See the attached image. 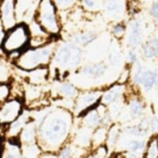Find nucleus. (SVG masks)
I'll list each match as a JSON object with an SVG mask.
<instances>
[{
	"label": "nucleus",
	"mask_w": 158,
	"mask_h": 158,
	"mask_svg": "<svg viewBox=\"0 0 158 158\" xmlns=\"http://www.w3.org/2000/svg\"><path fill=\"white\" fill-rule=\"evenodd\" d=\"M37 125V143L44 152L57 154L71 138L74 114L56 105L31 110Z\"/></svg>",
	"instance_id": "1"
},
{
	"label": "nucleus",
	"mask_w": 158,
	"mask_h": 158,
	"mask_svg": "<svg viewBox=\"0 0 158 158\" xmlns=\"http://www.w3.org/2000/svg\"><path fill=\"white\" fill-rule=\"evenodd\" d=\"M83 47L69 40L58 41L49 69L55 71L57 81L69 80L70 73L75 72L83 65Z\"/></svg>",
	"instance_id": "2"
},
{
	"label": "nucleus",
	"mask_w": 158,
	"mask_h": 158,
	"mask_svg": "<svg viewBox=\"0 0 158 158\" xmlns=\"http://www.w3.org/2000/svg\"><path fill=\"white\" fill-rule=\"evenodd\" d=\"M58 41L59 39H55L42 46L26 48L14 61V67L22 71L49 67Z\"/></svg>",
	"instance_id": "3"
},
{
	"label": "nucleus",
	"mask_w": 158,
	"mask_h": 158,
	"mask_svg": "<svg viewBox=\"0 0 158 158\" xmlns=\"http://www.w3.org/2000/svg\"><path fill=\"white\" fill-rule=\"evenodd\" d=\"M34 19L52 37L59 38L62 31V21L58 9L53 0H39Z\"/></svg>",
	"instance_id": "4"
},
{
	"label": "nucleus",
	"mask_w": 158,
	"mask_h": 158,
	"mask_svg": "<svg viewBox=\"0 0 158 158\" xmlns=\"http://www.w3.org/2000/svg\"><path fill=\"white\" fill-rule=\"evenodd\" d=\"M30 41L31 33L28 24L25 22H19L13 28L6 31L1 45V50L6 56L14 52L21 53L29 47Z\"/></svg>",
	"instance_id": "5"
},
{
	"label": "nucleus",
	"mask_w": 158,
	"mask_h": 158,
	"mask_svg": "<svg viewBox=\"0 0 158 158\" xmlns=\"http://www.w3.org/2000/svg\"><path fill=\"white\" fill-rule=\"evenodd\" d=\"M102 91L99 89H90L80 91L78 96L75 98L73 114L77 118H82L86 113L94 108H96L101 104Z\"/></svg>",
	"instance_id": "6"
},
{
	"label": "nucleus",
	"mask_w": 158,
	"mask_h": 158,
	"mask_svg": "<svg viewBox=\"0 0 158 158\" xmlns=\"http://www.w3.org/2000/svg\"><path fill=\"white\" fill-rule=\"evenodd\" d=\"M25 103L21 97H10L0 106V128L4 129L15 121L24 111Z\"/></svg>",
	"instance_id": "7"
},
{
	"label": "nucleus",
	"mask_w": 158,
	"mask_h": 158,
	"mask_svg": "<svg viewBox=\"0 0 158 158\" xmlns=\"http://www.w3.org/2000/svg\"><path fill=\"white\" fill-rule=\"evenodd\" d=\"M130 84H122L118 82H115L108 87L105 88L102 91L101 103L105 106H108L114 103L121 102L128 93V88Z\"/></svg>",
	"instance_id": "8"
},
{
	"label": "nucleus",
	"mask_w": 158,
	"mask_h": 158,
	"mask_svg": "<svg viewBox=\"0 0 158 158\" xmlns=\"http://www.w3.org/2000/svg\"><path fill=\"white\" fill-rule=\"evenodd\" d=\"M31 111L25 108L22 114L15 121H13L4 129H1L5 139H18L25 125L30 120H31Z\"/></svg>",
	"instance_id": "9"
},
{
	"label": "nucleus",
	"mask_w": 158,
	"mask_h": 158,
	"mask_svg": "<svg viewBox=\"0 0 158 158\" xmlns=\"http://www.w3.org/2000/svg\"><path fill=\"white\" fill-rule=\"evenodd\" d=\"M103 10L106 18L111 20L120 21L128 10L127 0H105Z\"/></svg>",
	"instance_id": "10"
},
{
	"label": "nucleus",
	"mask_w": 158,
	"mask_h": 158,
	"mask_svg": "<svg viewBox=\"0 0 158 158\" xmlns=\"http://www.w3.org/2000/svg\"><path fill=\"white\" fill-rule=\"evenodd\" d=\"M36 0H16V17L18 23H29L34 19V14L38 5Z\"/></svg>",
	"instance_id": "11"
},
{
	"label": "nucleus",
	"mask_w": 158,
	"mask_h": 158,
	"mask_svg": "<svg viewBox=\"0 0 158 158\" xmlns=\"http://www.w3.org/2000/svg\"><path fill=\"white\" fill-rule=\"evenodd\" d=\"M0 17L6 31L10 30L18 23L16 0H0Z\"/></svg>",
	"instance_id": "12"
},
{
	"label": "nucleus",
	"mask_w": 158,
	"mask_h": 158,
	"mask_svg": "<svg viewBox=\"0 0 158 158\" xmlns=\"http://www.w3.org/2000/svg\"><path fill=\"white\" fill-rule=\"evenodd\" d=\"M107 69V64L103 61L93 62L82 65L78 70L75 71V73L90 80H99L106 75Z\"/></svg>",
	"instance_id": "13"
},
{
	"label": "nucleus",
	"mask_w": 158,
	"mask_h": 158,
	"mask_svg": "<svg viewBox=\"0 0 158 158\" xmlns=\"http://www.w3.org/2000/svg\"><path fill=\"white\" fill-rule=\"evenodd\" d=\"M21 79L29 84L32 85H45L50 81V69L49 67L38 68L29 71L19 70Z\"/></svg>",
	"instance_id": "14"
},
{
	"label": "nucleus",
	"mask_w": 158,
	"mask_h": 158,
	"mask_svg": "<svg viewBox=\"0 0 158 158\" xmlns=\"http://www.w3.org/2000/svg\"><path fill=\"white\" fill-rule=\"evenodd\" d=\"M143 39L144 32L143 22L141 19H135L130 23V29L126 39L127 44L130 48L137 49L143 44Z\"/></svg>",
	"instance_id": "15"
},
{
	"label": "nucleus",
	"mask_w": 158,
	"mask_h": 158,
	"mask_svg": "<svg viewBox=\"0 0 158 158\" xmlns=\"http://www.w3.org/2000/svg\"><path fill=\"white\" fill-rule=\"evenodd\" d=\"M56 98L65 100H75L80 93L79 87L69 80L59 81L56 87Z\"/></svg>",
	"instance_id": "16"
},
{
	"label": "nucleus",
	"mask_w": 158,
	"mask_h": 158,
	"mask_svg": "<svg viewBox=\"0 0 158 158\" xmlns=\"http://www.w3.org/2000/svg\"><path fill=\"white\" fill-rule=\"evenodd\" d=\"M94 130L87 128L83 125L77 130L76 133L72 136V144L75 146L89 149L92 148V135Z\"/></svg>",
	"instance_id": "17"
},
{
	"label": "nucleus",
	"mask_w": 158,
	"mask_h": 158,
	"mask_svg": "<svg viewBox=\"0 0 158 158\" xmlns=\"http://www.w3.org/2000/svg\"><path fill=\"white\" fill-rule=\"evenodd\" d=\"M1 158H24L19 139H5Z\"/></svg>",
	"instance_id": "18"
},
{
	"label": "nucleus",
	"mask_w": 158,
	"mask_h": 158,
	"mask_svg": "<svg viewBox=\"0 0 158 158\" xmlns=\"http://www.w3.org/2000/svg\"><path fill=\"white\" fill-rule=\"evenodd\" d=\"M18 139L20 144L37 143V125L33 118L25 125Z\"/></svg>",
	"instance_id": "19"
},
{
	"label": "nucleus",
	"mask_w": 158,
	"mask_h": 158,
	"mask_svg": "<svg viewBox=\"0 0 158 158\" xmlns=\"http://www.w3.org/2000/svg\"><path fill=\"white\" fill-rule=\"evenodd\" d=\"M15 67L11 63L6 56L3 53L0 54V84L5 82H10L14 78Z\"/></svg>",
	"instance_id": "20"
},
{
	"label": "nucleus",
	"mask_w": 158,
	"mask_h": 158,
	"mask_svg": "<svg viewBox=\"0 0 158 158\" xmlns=\"http://www.w3.org/2000/svg\"><path fill=\"white\" fill-rule=\"evenodd\" d=\"M98 35L96 32L93 31H78L71 34L69 40L81 47H86L92 44L93 43H94Z\"/></svg>",
	"instance_id": "21"
},
{
	"label": "nucleus",
	"mask_w": 158,
	"mask_h": 158,
	"mask_svg": "<svg viewBox=\"0 0 158 158\" xmlns=\"http://www.w3.org/2000/svg\"><path fill=\"white\" fill-rule=\"evenodd\" d=\"M101 118L102 115L96 108L92 109L88 113H86L81 118V125L90 128L92 130L96 129L97 127L101 126Z\"/></svg>",
	"instance_id": "22"
},
{
	"label": "nucleus",
	"mask_w": 158,
	"mask_h": 158,
	"mask_svg": "<svg viewBox=\"0 0 158 158\" xmlns=\"http://www.w3.org/2000/svg\"><path fill=\"white\" fill-rule=\"evenodd\" d=\"M128 105L130 108V114L133 118H139L143 117L144 112V103L140 96L137 94L131 95Z\"/></svg>",
	"instance_id": "23"
},
{
	"label": "nucleus",
	"mask_w": 158,
	"mask_h": 158,
	"mask_svg": "<svg viewBox=\"0 0 158 158\" xmlns=\"http://www.w3.org/2000/svg\"><path fill=\"white\" fill-rule=\"evenodd\" d=\"M139 86L146 93L152 91L154 88H156V73L155 69H144V70L142 73Z\"/></svg>",
	"instance_id": "24"
},
{
	"label": "nucleus",
	"mask_w": 158,
	"mask_h": 158,
	"mask_svg": "<svg viewBox=\"0 0 158 158\" xmlns=\"http://www.w3.org/2000/svg\"><path fill=\"white\" fill-rule=\"evenodd\" d=\"M107 131L108 128L104 126H99L94 130L92 135V148L95 149L99 146L106 145V138H107Z\"/></svg>",
	"instance_id": "25"
},
{
	"label": "nucleus",
	"mask_w": 158,
	"mask_h": 158,
	"mask_svg": "<svg viewBox=\"0 0 158 158\" xmlns=\"http://www.w3.org/2000/svg\"><path fill=\"white\" fill-rule=\"evenodd\" d=\"M121 129L118 124H112L107 131V138L106 142V145L108 150H113L118 143V139L120 136Z\"/></svg>",
	"instance_id": "26"
},
{
	"label": "nucleus",
	"mask_w": 158,
	"mask_h": 158,
	"mask_svg": "<svg viewBox=\"0 0 158 158\" xmlns=\"http://www.w3.org/2000/svg\"><path fill=\"white\" fill-rule=\"evenodd\" d=\"M105 0H79V5L84 12L97 13L103 9Z\"/></svg>",
	"instance_id": "27"
},
{
	"label": "nucleus",
	"mask_w": 158,
	"mask_h": 158,
	"mask_svg": "<svg viewBox=\"0 0 158 158\" xmlns=\"http://www.w3.org/2000/svg\"><path fill=\"white\" fill-rule=\"evenodd\" d=\"M130 67H131V81H130V84L133 88H138V87H140L139 86L140 79H141L143 71L144 70V67L140 60L137 61L136 63L131 65Z\"/></svg>",
	"instance_id": "28"
},
{
	"label": "nucleus",
	"mask_w": 158,
	"mask_h": 158,
	"mask_svg": "<svg viewBox=\"0 0 158 158\" xmlns=\"http://www.w3.org/2000/svg\"><path fill=\"white\" fill-rule=\"evenodd\" d=\"M21 152L24 158H39L43 154V150L38 143L21 144Z\"/></svg>",
	"instance_id": "29"
},
{
	"label": "nucleus",
	"mask_w": 158,
	"mask_h": 158,
	"mask_svg": "<svg viewBox=\"0 0 158 158\" xmlns=\"http://www.w3.org/2000/svg\"><path fill=\"white\" fill-rule=\"evenodd\" d=\"M143 158H158V136H153L148 141Z\"/></svg>",
	"instance_id": "30"
},
{
	"label": "nucleus",
	"mask_w": 158,
	"mask_h": 158,
	"mask_svg": "<svg viewBox=\"0 0 158 158\" xmlns=\"http://www.w3.org/2000/svg\"><path fill=\"white\" fill-rule=\"evenodd\" d=\"M59 13L69 12L75 8L79 4V0H53Z\"/></svg>",
	"instance_id": "31"
},
{
	"label": "nucleus",
	"mask_w": 158,
	"mask_h": 158,
	"mask_svg": "<svg viewBox=\"0 0 158 158\" xmlns=\"http://www.w3.org/2000/svg\"><path fill=\"white\" fill-rule=\"evenodd\" d=\"M141 55H142L143 58H144L145 60H155V59H156V55L155 48L153 47V45L148 41L144 42L141 45Z\"/></svg>",
	"instance_id": "32"
},
{
	"label": "nucleus",
	"mask_w": 158,
	"mask_h": 158,
	"mask_svg": "<svg viewBox=\"0 0 158 158\" xmlns=\"http://www.w3.org/2000/svg\"><path fill=\"white\" fill-rule=\"evenodd\" d=\"M111 33L118 40L123 38L127 33V25L122 20L117 21L111 27Z\"/></svg>",
	"instance_id": "33"
},
{
	"label": "nucleus",
	"mask_w": 158,
	"mask_h": 158,
	"mask_svg": "<svg viewBox=\"0 0 158 158\" xmlns=\"http://www.w3.org/2000/svg\"><path fill=\"white\" fill-rule=\"evenodd\" d=\"M127 147L129 149V152L140 155L143 151V149L145 148V143H144L143 141L133 139V140H131V141L128 142Z\"/></svg>",
	"instance_id": "34"
},
{
	"label": "nucleus",
	"mask_w": 158,
	"mask_h": 158,
	"mask_svg": "<svg viewBox=\"0 0 158 158\" xmlns=\"http://www.w3.org/2000/svg\"><path fill=\"white\" fill-rule=\"evenodd\" d=\"M107 62L111 67H118L121 63V52L119 49H112L107 56Z\"/></svg>",
	"instance_id": "35"
},
{
	"label": "nucleus",
	"mask_w": 158,
	"mask_h": 158,
	"mask_svg": "<svg viewBox=\"0 0 158 158\" xmlns=\"http://www.w3.org/2000/svg\"><path fill=\"white\" fill-rule=\"evenodd\" d=\"M11 97V84L5 82L0 84V106Z\"/></svg>",
	"instance_id": "36"
},
{
	"label": "nucleus",
	"mask_w": 158,
	"mask_h": 158,
	"mask_svg": "<svg viewBox=\"0 0 158 158\" xmlns=\"http://www.w3.org/2000/svg\"><path fill=\"white\" fill-rule=\"evenodd\" d=\"M107 154L108 148L106 147V145H102L94 149L93 152L88 154L84 158H106Z\"/></svg>",
	"instance_id": "37"
},
{
	"label": "nucleus",
	"mask_w": 158,
	"mask_h": 158,
	"mask_svg": "<svg viewBox=\"0 0 158 158\" xmlns=\"http://www.w3.org/2000/svg\"><path fill=\"white\" fill-rule=\"evenodd\" d=\"M130 81H131V67L130 65H128L121 71L117 82L122 83V84H130Z\"/></svg>",
	"instance_id": "38"
},
{
	"label": "nucleus",
	"mask_w": 158,
	"mask_h": 158,
	"mask_svg": "<svg viewBox=\"0 0 158 158\" xmlns=\"http://www.w3.org/2000/svg\"><path fill=\"white\" fill-rule=\"evenodd\" d=\"M123 131L126 134H128L130 136H133V137H143V136L146 135V133H144L143 131H141V129L138 126H129V127H126Z\"/></svg>",
	"instance_id": "39"
},
{
	"label": "nucleus",
	"mask_w": 158,
	"mask_h": 158,
	"mask_svg": "<svg viewBox=\"0 0 158 158\" xmlns=\"http://www.w3.org/2000/svg\"><path fill=\"white\" fill-rule=\"evenodd\" d=\"M126 60H127L128 65H130V66L136 63L137 61H139L140 57H139V53H138L137 49L130 48L126 54Z\"/></svg>",
	"instance_id": "40"
},
{
	"label": "nucleus",
	"mask_w": 158,
	"mask_h": 158,
	"mask_svg": "<svg viewBox=\"0 0 158 158\" xmlns=\"http://www.w3.org/2000/svg\"><path fill=\"white\" fill-rule=\"evenodd\" d=\"M72 150L73 146L71 143H68L65 146H63L60 151L57 153V157L58 158H73L72 156Z\"/></svg>",
	"instance_id": "41"
},
{
	"label": "nucleus",
	"mask_w": 158,
	"mask_h": 158,
	"mask_svg": "<svg viewBox=\"0 0 158 158\" xmlns=\"http://www.w3.org/2000/svg\"><path fill=\"white\" fill-rule=\"evenodd\" d=\"M138 127L141 129V131H143L144 133L147 134V132L150 130V119L147 118H142L141 121H140V123H139V125H138Z\"/></svg>",
	"instance_id": "42"
},
{
	"label": "nucleus",
	"mask_w": 158,
	"mask_h": 158,
	"mask_svg": "<svg viewBox=\"0 0 158 158\" xmlns=\"http://www.w3.org/2000/svg\"><path fill=\"white\" fill-rule=\"evenodd\" d=\"M150 15L155 19L158 20V1L155 2L150 8Z\"/></svg>",
	"instance_id": "43"
},
{
	"label": "nucleus",
	"mask_w": 158,
	"mask_h": 158,
	"mask_svg": "<svg viewBox=\"0 0 158 158\" xmlns=\"http://www.w3.org/2000/svg\"><path fill=\"white\" fill-rule=\"evenodd\" d=\"M150 130H152L153 132H158V118L153 117L150 119Z\"/></svg>",
	"instance_id": "44"
},
{
	"label": "nucleus",
	"mask_w": 158,
	"mask_h": 158,
	"mask_svg": "<svg viewBox=\"0 0 158 158\" xmlns=\"http://www.w3.org/2000/svg\"><path fill=\"white\" fill-rule=\"evenodd\" d=\"M152 45L153 47L155 48V51H156V59L158 60V37H152L150 39L147 40Z\"/></svg>",
	"instance_id": "45"
},
{
	"label": "nucleus",
	"mask_w": 158,
	"mask_h": 158,
	"mask_svg": "<svg viewBox=\"0 0 158 158\" xmlns=\"http://www.w3.org/2000/svg\"><path fill=\"white\" fill-rule=\"evenodd\" d=\"M6 32V31L5 30V27H4V25H3V22H2L1 17H0V48H1L2 43H3V41H4Z\"/></svg>",
	"instance_id": "46"
},
{
	"label": "nucleus",
	"mask_w": 158,
	"mask_h": 158,
	"mask_svg": "<svg viewBox=\"0 0 158 158\" xmlns=\"http://www.w3.org/2000/svg\"><path fill=\"white\" fill-rule=\"evenodd\" d=\"M39 158H58L57 154L51 153V152H43V154L40 156Z\"/></svg>",
	"instance_id": "47"
},
{
	"label": "nucleus",
	"mask_w": 158,
	"mask_h": 158,
	"mask_svg": "<svg viewBox=\"0 0 158 158\" xmlns=\"http://www.w3.org/2000/svg\"><path fill=\"white\" fill-rule=\"evenodd\" d=\"M4 143H5V137H4V134H3L2 131H0V158L2 156V153H3Z\"/></svg>",
	"instance_id": "48"
},
{
	"label": "nucleus",
	"mask_w": 158,
	"mask_h": 158,
	"mask_svg": "<svg viewBox=\"0 0 158 158\" xmlns=\"http://www.w3.org/2000/svg\"><path fill=\"white\" fill-rule=\"evenodd\" d=\"M155 73H156V88L158 87V69H155Z\"/></svg>",
	"instance_id": "49"
},
{
	"label": "nucleus",
	"mask_w": 158,
	"mask_h": 158,
	"mask_svg": "<svg viewBox=\"0 0 158 158\" xmlns=\"http://www.w3.org/2000/svg\"><path fill=\"white\" fill-rule=\"evenodd\" d=\"M112 158H127V157H126V156H125V155H122V154H117V155H115V156H114Z\"/></svg>",
	"instance_id": "50"
},
{
	"label": "nucleus",
	"mask_w": 158,
	"mask_h": 158,
	"mask_svg": "<svg viewBox=\"0 0 158 158\" xmlns=\"http://www.w3.org/2000/svg\"><path fill=\"white\" fill-rule=\"evenodd\" d=\"M156 93H157V95H158V87H156Z\"/></svg>",
	"instance_id": "51"
},
{
	"label": "nucleus",
	"mask_w": 158,
	"mask_h": 158,
	"mask_svg": "<svg viewBox=\"0 0 158 158\" xmlns=\"http://www.w3.org/2000/svg\"><path fill=\"white\" fill-rule=\"evenodd\" d=\"M157 22H158V20H157Z\"/></svg>",
	"instance_id": "52"
}]
</instances>
